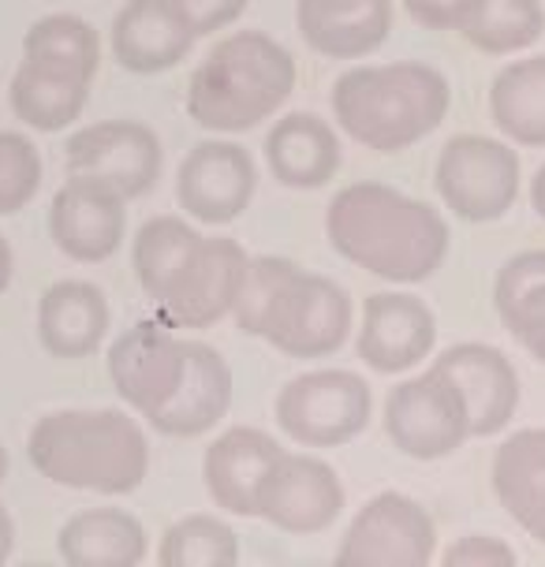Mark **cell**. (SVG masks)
Segmentation results:
<instances>
[{
    "label": "cell",
    "mask_w": 545,
    "mask_h": 567,
    "mask_svg": "<svg viewBox=\"0 0 545 567\" xmlns=\"http://www.w3.org/2000/svg\"><path fill=\"white\" fill-rule=\"evenodd\" d=\"M438 318L411 291H373L362 299V326L356 337L359 359L373 373H408L433 354Z\"/></svg>",
    "instance_id": "cell-16"
},
{
    "label": "cell",
    "mask_w": 545,
    "mask_h": 567,
    "mask_svg": "<svg viewBox=\"0 0 545 567\" xmlns=\"http://www.w3.org/2000/svg\"><path fill=\"white\" fill-rule=\"evenodd\" d=\"M195 42L168 0H127L109 27V49L131 75H165L184 64Z\"/></svg>",
    "instance_id": "cell-19"
},
{
    "label": "cell",
    "mask_w": 545,
    "mask_h": 567,
    "mask_svg": "<svg viewBox=\"0 0 545 567\" xmlns=\"http://www.w3.org/2000/svg\"><path fill=\"white\" fill-rule=\"evenodd\" d=\"M493 307L504 332L545 367V250H520L497 269Z\"/></svg>",
    "instance_id": "cell-27"
},
{
    "label": "cell",
    "mask_w": 545,
    "mask_h": 567,
    "mask_svg": "<svg viewBox=\"0 0 545 567\" xmlns=\"http://www.w3.org/2000/svg\"><path fill=\"white\" fill-rule=\"evenodd\" d=\"M232 367L217 348H209L206 340H187V373L179 381L173 403L150 419L161 437L176 441H195L214 433V425L225 422L232 408Z\"/></svg>",
    "instance_id": "cell-21"
},
{
    "label": "cell",
    "mask_w": 545,
    "mask_h": 567,
    "mask_svg": "<svg viewBox=\"0 0 545 567\" xmlns=\"http://www.w3.org/2000/svg\"><path fill=\"white\" fill-rule=\"evenodd\" d=\"M490 120L512 146L545 150V53L512 60L493 75Z\"/></svg>",
    "instance_id": "cell-28"
},
{
    "label": "cell",
    "mask_w": 545,
    "mask_h": 567,
    "mask_svg": "<svg viewBox=\"0 0 545 567\" xmlns=\"http://www.w3.org/2000/svg\"><path fill=\"white\" fill-rule=\"evenodd\" d=\"M23 56L42 60V64L75 71L83 79H97L101 68V38L83 16L53 12L27 27L23 34Z\"/></svg>",
    "instance_id": "cell-31"
},
{
    "label": "cell",
    "mask_w": 545,
    "mask_h": 567,
    "mask_svg": "<svg viewBox=\"0 0 545 567\" xmlns=\"http://www.w3.org/2000/svg\"><path fill=\"white\" fill-rule=\"evenodd\" d=\"M299 83L296 56L261 30L220 38L187 79V116L209 135H244L285 109Z\"/></svg>",
    "instance_id": "cell-4"
},
{
    "label": "cell",
    "mask_w": 545,
    "mask_h": 567,
    "mask_svg": "<svg viewBox=\"0 0 545 567\" xmlns=\"http://www.w3.org/2000/svg\"><path fill=\"white\" fill-rule=\"evenodd\" d=\"M16 519H12V512L0 504V564H8L12 560V553H16Z\"/></svg>",
    "instance_id": "cell-37"
},
{
    "label": "cell",
    "mask_w": 545,
    "mask_h": 567,
    "mask_svg": "<svg viewBox=\"0 0 545 567\" xmlns=\"http://www.w3.org/2000/svg\"><path fill=\"white\" fill-rule=\"evenodd\" d=\"M258 190V165L232 138H202L187 150L176 172V206L184 217L209 228L239 220Z\"/></svg>",
    "instance_id": "cell-12"
},
{
    "label": "cell",
    "mask_w": 545,
    "mask_h": 567,
    "mask_svg": "<svg viewBox=\"0 0 545 567\" xmlns=\"http://www.w3.org/2000/svg\"><path fill=\"white\" fill-rule=\"evenodd\" d=\"M168 4L176 8V16L184 19L191 34L209 38L228 30L232 23H239L250 0H168Z\"/></svg>",
    "instance_id": "cell-34"
},
{
    "label": "cell",
    "mask_w": 545,
    "mask_h": 567,
    "mask_svg": "<svg viewBox=\"0 0 545 567\" xmlns=\"http://www.w3.org/2000/svg\"><path fill=\"white\" fill-rule=\"evenodd\" d=\"M27 460L64 489L127 496L150 474V437L135 411L124 408L49 411L30 425Z\"/></svg>",
    "instance_id": "cell-2"
},
{
    "label": "cell",
    "mask_w": 545,
    "mask_h": 567,
    "mask_svg": "<svg viewBox=\"0 0 545 567\" xmlns=\"http://www.w3.org/2000/svg\"><path fill=\"white\" fill-rule=\"evenodd\" d=\"M302 42L329 60H362L392 34V0H296Z\"/></svg>",
    "instance_id": "cell-20"
},
{
    "label": "cell",
    "mask_w": 545,
    "mask_h": 567,
    "mask_svg": "<svg viewBox=\"0 0 545 567\" xmlns=\"http://www.w3.org/2000/svg\"><path fill=\"white\" fill-rule=\"evenodd\" d=\"M520 154L512 142L490 135H456L441 146L433 187L445 209L467 225H493L508 217L520 198Z\"/></svg>",
    "instance_id": "cell-7"
},
{
    "label": "cell",
    "mask_w": 545,
    "mask_h": 567,
    "mask_svg": "<svg viewBox=\"0 0 545 567\" xmlns=\"http://www.w3.org/2000/svg\"><path fill=\"white\" fill-rule=\"evenodd\" d=\"M456 34L486 56H512L545 34V8L542 0H471Z\"/></svg>",
    "instance_id": "cell-29"
},
{
    "label": "cell",
    "mask_w": 545,
    "mask_h": 567,
    "mask_svg": "<svg viewBox=\"0 0 545 567\" xmlns=\"http://www.w3.org/2000/svg\"><path fill=\"white\" fill-rule=\"evenodd\" d=\"M373 392L356 370H307L277 392L272 419L302 449H340L370 425Z\"/></svg>",
    "instance_id": "cell-6"
},
{
    "label": "cell",
    "mask_w": 545,
    "mask_h": 567,
    "mask_svg": "<svg viewBox=\"0 0 545 567\" xmlns=\"http://www.w3.org/2000/svg\"><path fill=\"white\" fill-rule=\"evenodd\" d=\"M56 556L68 567H138L150 534L124 508H83L56 530Z\"/></svg>",
    "instance_id": "cell-25"
},
{
    "label": "cell",
    "mask_w": 545,
    "mask_h": 567,
    "mask_svg": "<svg viewBox=\"0 0 545 567\" xmlns=\"http://www.w3.org/2000/svg\"><path fill=\"white\" fill-rule=\"evenodd\" d=\"M348 504L345 482L326 460L307 452H280L258 493V519L285 534H326Z\"/></svg>",
    "instance_id": "cell-13"
},
{
    "label": "cell",
    "mask_w": 545,
    "mask_h": 567,
    "mask_svg": "<svg viewBox=\"0 0 545 567\" xmlns=\"http://www.w3.org/2000/svg\"><path fill=\"white\" fill-rule=\"evenodd\" d=\"M351 326H356V302L345 284L299 269L288 258L258 321V340L288 359H326L345 348Z\"/></svg>",
    "instance_id": "cell-5"
},
{
    "label": "cell",
    "mask_w": 545,
    "mask_h": 567,
    "mask_svg": "<svg viewBox=\"0 0 545 567\" xmlns=\"http://www.w3.org/2000/svg\"><path fill=\"white\" fill-rule=\"evenodd\" d=\"M202 231L195 225H187L184 217H173V213H161V217H150L143 228H138L135 243H131V266H135V280L138 288L146 291V299L157 302L168 296V288L176 284V277L184 272L187 258L195 255Z\"/></svg>",
    "instance_id": "cell-30"
},
{
    "label": "cell",
    "mask_w": 545,
    "mask_h": 567,
    "mask_svg": "<svg viewBox=\"0 0 545 567\" xmlns=\"http://www.w3.org/2000/svg\"><path fill=\"white\" fill-rule=\"evenodd\" d=\"M467 4L471 0H403L408 16L426 30H456Z\"/></svg>",
    "instance_id": "cell-36"
},
{
    "label": "cell",
    "mask_w": 545,
    "mask_h": 567,
    "mask_svg": "<svg viewBox=\"0 0 545 567\" xmlns=\"http://www.w3.org/2000/svg\"><path fill=\"white\" fill-rule=\"evenodd\" d=\"M64 165L68 176L105 184L131 202L157 187L165 150L143 120H97L64 142Z\"/></svg>",
    "instance_id": "cell-10"
},
{
    "label": "cell",
    "mask_w": 545,
    "mask_h": 567,
    "mask_svg": "<svg viewBox=\"0 0 545 567\" xmlns=\"http://www.w3.org/2000/svg\"><path fill=\"white\" fill-rule=\"evenodd\" d=\"M445 567H512L516 564V549L497 534H463L441 553Z\"/></svg>",
    "instance_id": "cell-35"
},
{
    "label": "cell",
    "mask_w": 545,
    "mask_h": 567,
    "mask_svg": "<svg viewBox=\"0 0 545 567\" xmlns=\"http://www.w3.org/2000/svg\"><path fill=\"white\" fill-rule=\"evenodd\" d=\"M456 384L471 414V437H497L520 411V373L493 343H452L430 362Z\"/></svg>",
    "instance_id": "cell-17"
},
{
    "label": "cell",
    "mask_w": 545,
    "mask_h": 567,
    "mask_svg": "<svg viewBox=\"0 0 545 567\" xmlns=\"http://www.w3.org/2000/svg\"><path fill=\"white\" fill-rule=\"evenodd\" d=\"M266 165L280 187L318 190L340 172V138L318 113H288L266 135Z\"/></svg>",
    "instance_id": "cell-23"
},
{
    "label": "cell",
    "mask_w": 545,
    "mask_h": 567,
    "mask_svg": "<svg viewBox=\"0 0 545 567\" xmlns=\"http://www.w3.org/2000/svg\"><path fill=\"white\" fill-rule=\"evenodd\" d=\"M42 154L19 131H0V217L27 209L42 190Z\"/></svg>",
    "instance_id": "cell-33"
},
{
    "label": "cell",
    "mask_w": 545,
    "mask_h": 567,
    "mask_svg": "<svg viewBox=\"0 0 545 567\" xmlns=\"http://www.w3.org/2000/svg\"><path fill=\"white\" fill-rule=\"evenodd\" d=\"M280 441L258 425H232L209 441L202 455V485L214 508L239 519H258V493L272 463L280 460Z\"/></svg>",
    "instance_id": "cell-18"
},
{
    "label": "cell",
    "mask_w": 545,
    "mask_h": 567,
    "mask_svg": "<svg viewBox=\"0 0 545 567\" xmlns=\"http://www.w3.org/2000/svg\"><path fill=\"white\" fill-rule=\"evenodd\" d=\"M438 560V523L415 496L385 489L370 496L337 545L345 567H426Z\"/></svg>",
    "instance_id": "cell-9"
},
{
    "label": "cell",
    "mask_w": 545,
    "mask_h": 567,
    "mask_svg": "<svg viewBox=\"0 0 545 567\" xmlns=\"http://www.w3.org/2000/svg\"><path fill=\"white\" fill-rule=\"evenodd\" d=\"M452 86L433 64L392 60V64L348 68L332 83V120L348 138L373 154H403L433 135L449 116Z\"/></svg>",
    "instance_id": "cell-3"
},
{
    "label": "cell",
    "mask_w": 545,
    "mask_h": 567,
    "mask_svg": "<svg viewBox=\"0 0 545 567\" xmlns=\"http://www.w3.org/2000/svg\"><path fill=\"white\" fill-rule=\"evenodd\" d=\"M490 482L508 519L545 545V425H527L497 444Z\"/></svg>",
    "instance_id": "cell-24"
},
{
    "label": "cell",
    "mask_w": 545,
    "mask_h": 567,
    "mask_svg": "<svg viewBox=\"0 0 545 567\" xmlns=\"http://www.w3.org/2000/svg\"><path fill=\"white\" fill-rule=\"evenodd\" d=\"M127 198L94 179L68 176L49 202V239L79 266H101L124 247Z\"/></svg>",
    "instance_id": "cell-15"
},
{
    "label": "cell",
    "mask_w": 545,
    "mask_h": 567,
    "mask_svg": "<svg viewBox=\"0 0 545 567\" xmlns=\"http://www.w3.org/2000/svg\"><path fill=\"white\" fill-rule=\"evenodd\" d=\"M109 326H113L109 299L90 280H56L38 299V340L53 359H90L105 343Z\"/></svg>",
    "instance_id": "cell-22"
},
{
    "label": "cell",
    "mask_w": 545,
    "mask_h": 567,
    "mask_svg": "<svg viewBox=\"0 0 545 567\" xmlns=\"http://www.w3.org/2000/svg\"><path fill=\"white\" fill-rule=\"evenodd\" d=\"M109 381L127 411L150 422L173 403L187 373V340L161 318L124 329L109 348Z\"/></svg>",
    "instance_id": "cell-11"
},
{
    "label": "cell",
    "mask_w": 545,
    "mask_h": 567,
    "mask_svg": "<svg viewBox=\"0 0 545 567\" xmlns=\"http://www.w3.org/2000/svg\"><path fill=\"white\" fill-rule=\"evenodd\" d=\"M329 247L389 284H422L449 258V220L389 184H348L326 206Z\"/></svg>",
    "instance_id": "cell-1"
},
{
    "label": "cell",
    "mask_w": 545,
    "mask_h": 567,
    "mask_svg": "<svg viewBox=\"0 0 545 567\" xmlns=\"http://www.w3.org/2000/svg\"><path fill=\"white\" fill-rule=\"evenodd\" d=\"M12 272H16V255H12V243L0 236V296L8 291V284H12Z\"/></svg>",
    "instance_id": "cell-38"
},
{
    "label": "cell",
    "mask_w": 545,
    "mask_h": 567,
    "mask_svg": "<svg viewBox=\"0 0 545 567\" xmlns=\"http://www.w3.org/2000/svg\"><path fill=\"white\" fill-rule=\"evenodd\" d=\"M250 255L228 236H202L184 272L157 302V318L173 329H209L228 318L244 288Z\"/></svg>",
    "instance_id": "cell-14"
},
{
    "label": "cell",
    "mask_w": 545,
    "mask_h": 567,
    "mask_svg": "<svg viewBox=\"0 0 545 567\" xmlns=\"http://www.w3.org/2000/svg\"><path fill=\"white\" fill-rule=\"evenodd\" d=\"M90 86H94V79L23 56L12 75V86H8V105H12L19 124L42 131V135H56L86 113Z\"/></svg>",
    "instance_id": "cell-26"
},
{
    "label": "cell",
    "mask_w": 545,
    "mask_h": 567,
    "mask_svg": "<svg viewBox=\"0 0 545 567\" xmlns=\"http://www.w3.org/2000/svg\"><path fill=\"white\" fill-rule=\"evenodd\" d=\"M161 567H236L239 538L220 515H184L161 534L157 545Z\"/></svg>",
    "instance_id": "cell-32"
},
{
    "label": "cell",
    "mask_w": 545,
    "mask_h": 567,
    "mask_svg": "<svg viewBox=\"0 0 545 567\" xmlns=\"http://www.w3.org/2000/svg\"><path fill=\"white\" fill-rule=\"evenodd\" d=\"M385 437L408 460L433 463L471 441V414L460 389L438 367L400 381L385 400Z\"/></svg>",
    "instance_id": "cell-8"
},
{
    "label": "cell",
    "mask_w": 545,
    "mask_h": 567,
    "mask_svg": "<svg viewBox=\"0 0 545 567\" xmlns=\"http://www.w3.org/2000/svg\"><path fill=\"white\" fill-rule=\"evenodd\" d=\"M531 206L545 220V161H542L538 172H534V179H531Z\"/></svg>",
    "instance_id": "cell-39"
},
{
    "label": "cell",
    "mask_w": 545,
    "mask_h": 567,
    "mask_svg": "<svg viewBox=\"0 0 545 567\" xmlns=\"http://www.w3.org/2000/svg\"><path fill=\"white\" fill-rule=\"evenodd\" d=\"M8 467H12V463H8V449L0 444V485H4V478H8Z\"/></svg>",
    "instance_id": "cell-40"
}]
</instances>
